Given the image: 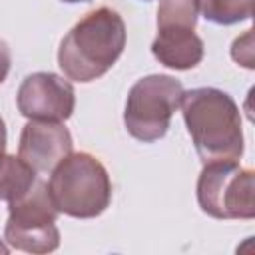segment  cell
<instances>
[{
	"instance_id": "cell-1",
	"label": "cell",
	"mask_w": 255,
	"mask_h": 255,
	"mask_svg": "<svg viewBox=\"0 0 255 255\" xmlns=\"http://www.w3.org/2000/svg\"><path fill=\"white\" fill-rule=\"evenodd\" d=\"M179 108L201 163L239 161L245 147L241 112L227 92L213 86L183 90Z\"/></svg>"
},
{
	"instance_id": "cell-2",
	"label": "cell",
	"mask_w": 255,
	"mask_h": 255,
	"mask_svg": "<svg viewBox=\"0 0 255 255\" xmlns=\"http://www.w3.org/2000/svg\"><path fill=\"white\" fill-rule=\"evenodd\" d=\"M126 48V24L108 8L88 12L60 42L58 66L68 80L88 84L102 78Z\"/></svg>"
},
{
	"instance_id": "cell-3",
	"label": "cell",
	"mask_w": 255,
	"mask_h": 255,
	"mask_svg": "<svg viewBox=\"0 0 255 255\" xmlns=\"http://www.w3.org/2000/svg\"><path fill=\"white\" fill-rule=\"evenodd\" d=\"M50 173L48 193L58 213L74 219H94L108 209L112 181L104 163L92 153L72 151Z\"/></svg>"
},
{
	"instance_id": "cell-4",
	"label": "cell",
	"mask_w": 255,
	"mask_h": 255,
	"mask_svg": "<svg viewBox=\"0 0 255 255\" xmlns=\"http://www.w3.org/2000/svg\"><path fill=\"white\" fill-rule=\"evenodd\" d=\"M183 86L167 74H149L139 78L128 94L124 108V126L128 133L141 141L153 143L161 139L171 124V116L179 108Z\"/></svg>"
},
{
	"instance_id": "cell-5",
	"label": "cell",
	"mask_w": 255,
	"mask_h": 255,
	"mask_svg": "<svg viewBox=\"0 0 255 255\" xmlns=\"http://www.w3.org/2000/svg\"><path fill=\"white\" fill-rule=\"evenodd\" d=\"M197 203L203 213L215 219L255 217V173L239 161L203 163L197 177Z\"/></svg>"
},
{
	"instance_id": "cell-6",
	"label": "cell",
	"mask_w": 255,
	"mask_h": 255,
	"mask_svg": "<svg viewBox=\"0 0 255 255\" xmlns=\"http://www.w3.org/2000/svg\"><path fill=\"white\" fill-rule=\"evenodd\" d=\"M58 209L54 207L48 183L38 179L36 185L20 199L8 201V219L4 239L12 249L44 255L60 247V229L56 227Z\"/></svg>"
},
{
	"instance_id": "cell-7",
	"label": "cell",
	"mask_w": 255,
	"mask_h": 255,
	"mask_svg": "<svg viewBox=\"0 0 255 255\" xmlns=\"http://www.w3.org/2000/svg\"><path fill=\"white\" fill-rule=\"evenodd\" d=\"M18 112L28 120L66 122L76 108V92L68 78L54 72L28 74L16 94Z\"/></svg>"
},
{
	"instance_id": "cell-8",
	"label": "cell",
	"mask_w": 255,
	"mask_h": 255,
	"mask_svg": "<svg viewBox=\"0 0 255 255\" xmlns=\"http://www.w3.org/2000/svg\"><path fill=\"white\" fill-rule=\"evenodd\" d=\"M74 149L72 133L64 122L30 120L20 133L18 155L36 171L50 173Z\"/></svg>"
},
{
	"instance_id": "cell-9",
	"label": "cell",
	"mask_w": 255,
	"mask_h": 255,
	"mask_svg": "<svg viewBox=\"0 0 255 255\" xmlns=\"http://www.w3.org/2000/svg\"><path fill=\"white\" fill-rule=\"evenodd\" d=\"M203 40L191 28H159L151 42L153 58L169 70H191L203 60Z\"/></svg>"
},
{
	"instance_id": "cell-10",
	"label": "cell",
	"mask_w": 255,
	"mask_h": 255,
	"mask_svg": "<svg viewBox=\"0 0 255 255\" xmlns=\"http://www.w3.org/2000/svg\"><path fill=\"white\" fill-rule=\"evenodd\" d=\"M38 181V173L20 157L6 155L0 167V199L14 201L26 195Z\"/></svg>"
},
{
	"instance_id": "cell-11",
	"label": "cell",
	"mask_w": 255,
	"mask_h": 255,
	"mask_svg": "<svg viewBox=\"0 0 255 255\" xmlns=\"http://www.w3.org/2000/svg\"><path fill=\"white\" fill-rule=\"evenodd\" d=\"M255 0H197L201 16L217 26H233L253 16Z\"/></svg>"
},
{
	"instance_id": "cell-12",
	"label": "cell",
	"mask_w": 255,
	"mask_h": 255,
	"mask_svg": "<svg viewBox=\"0 0 255 255\" xmlns=\"http://www.w3.org/2000/svg\"><path fill=\"white\" fill-rule=\"evenodd\" d=\"M197 0H159L157 30L159 28H191L197 26Z\"/></svg>"
},
{
	"instance_id": "cell-13",
	"label": "cell",
	"mask_w": 255,
	"mask_h": 255,
	"mask_svg": "<svg viewBox=\"0 0 255 255\" xmlns=\"http://www.w3.org/2000/svg\"><path fill=\"white\" fill-rule=\"evenodd\" d=\"M231 58L239 66L253 70L255 68V56H253V30H245L243 36H237L231 44Z\"/></svg>"
},
{
	"instance_id": "cell-14",
	"label": "cell",
	"mask_w": 255,
	"mask_h": 255,
	"mask_svg": "<svg viewBox=\"0 0 255 255\" xmlns=\"http://www.w3.org/2000/svg\"><path fill=\"white\" fill-rule=\"evenodd\" d=\"M10 68H12V50H10L8 42L0 38V84L6 82Z\"/></svg>"
},
{
	"instance_id": "cell-15",
	"label": "cell",
	"mask_w": 255,
	"mask_h": 255,
	"mask_svg": "<svg viewBox=\"0 0 255 255\" xmlns=\"http://www.w3.org/2000/svg\"><path fill=\"white\" fill-rule=\"evenodd\" d=\"M6 141H8L6 122H4V118L0 116V167H2V163H4V157H6Z\"/></svg>"
},
{
	"instance_id": "cell-16",
	"label": "cell",
	"mask_w": 255,
	"mask_h": 255,
	"mask_svg": "<svg viewBox=\"0 0 255 255\" xmlns=\"http://www.w3.org/2000/svg\"><path fill=\"white\" fill-rule=\"evenodd\" d=\"M0 253H2V255H8V253H10V245H6L2 239H0Z\"/></svg>"
},
{
	"instance_id": "cell-17",
	"label": "cell",
	"mask_w": 255,
	"mask_h": 255,
	"mask_svg": "<svg viewBox=\"0 0 255 255\" xmlns=\"http://www.w3.org/2000/svg\"><path fill=\"white\" fill-rule=\"evenodd\" d=\"M64 4H80V2H90V0H60Z\"/></svg>"
},
{
	"instance_id": "cell-18",
	"label": "cell",
	"mask_w": 255,
	"mask_h": 255,
	"mask_svg": "<svg viewBox=\"0 0 255 255\" xmlns=\"http://www.w3.org/2000/svg\"><path fill=\"white\" fill-rule=\"evenodd\" d=\"M145 2H149V0H145Z\"/></svg>"
}]
</instances>
